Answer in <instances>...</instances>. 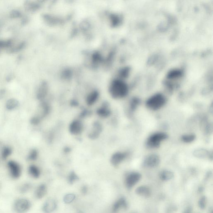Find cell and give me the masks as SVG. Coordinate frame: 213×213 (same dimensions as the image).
I'll use <instances>...</instances> for the list:
<instances>
[{
  "instance_id": "obj_1",
  "label": "cell",
  "mask_w": 213,
  "mask_h": 213,
  "mask_svg": "<svg viewBox=\"0 0 213 213\" xmlns=\"http://www.w3.org/2000/svg\"><path fill=\"white\" fill-rule=\"evenodd\" d=\"M111 95L115 99L124 98L127 94L128 89L127 85L120 80L115 81L110 89Z\"/></svg>"
},
{
  "instance_id": "obj_2",
  "label": "cell",
  "mask_w": 213,
  "mask_h": 213,
  "mask_svg": "<svg viewBox=\"0 0 213 213\" xmlns=\"http://www.w3.org/2000/svg\"><path fill=\"white\" fill-rule=\"evenodd\" d=\"M166 98L163 95L158 93L149 98L146 105L148 108L153 110L160 109L166 103Z\"/></svg>"
},
{
  "instance_id": "obj_3",
  "label": "cell",
  "mask_w": 213,
  "mask_h": 213,
  "mask_svg": "<svg viewBox=\"0 0 213 213\" xmlns=\"http://www.w3.org/2000/svg\"><path fill=\"white\" fill-rule=\"evenodd\" d=\"M31 203L26 198H19L14 204V209L16 213L27 212L31 207Z\"/></svg>"
},
{
  "instance_id": "obj_4",
  "label": "cell",
  "mask_w": 213,
  "mask_h": 213,
  "mask_svg": "<svg viewBox=\"0 0 213 213\" xmlns=\"http://www.w3.org/2000/svg\"><path fill=\"white\" fill-rule=\"evenodd\" d=\"M167 134L163 132L154 133L147 139V145L148 147L152 148L158 147L161 142L167 138Z\"/></svg>"
},
{
  "instance_id": "obj_5",
  "label": "cell",
  "mask_w": 213,
  "mask_h": 213,
  "mask_svg": "<svg viewBox=\"0 0 213 213\" xmlns=\"http://www.w3.org/2000/svg\"><path fill=\"white\" fill-rule=\"evenodd\" d=\"M8 166L11 176L14 179H17L20 177L21 170L20 166L16 162L11 161L8 162Z\"/></svg>"
},
{
  "instance_id": "obj_6",
  "label": "cell",
  "mask_w": 213,
  "mask_h": 213,
  "mask_svg": "<svg viewBox=\"0 0 213 213\" xmlns=\"http://www.w3.org/2000/svg\"><path fill=\"white\" fill-rule=\"evenodd\" d=\"M141 174L137 173H133L129 174L126 179L125 183L127 187L131 188L140 181Z\"/></svg>"
},
{
  "instance_id": "obj_7",
  "label": "cell",
  "mask_w": 213,
  "mask_h": 213,
  "mask_svg": "<svg viewBox=\"0 0 213 213\" xmlns=\"http://www.w3.org/2000/svg\"><path fill=\"white\" fill-rule=\"evenodd\" d=\"M160 163V158L157 155L151 154L144 160V165L148 167L154 168L157 166Z\"/></svg>"
},
{
  "instance_id": "obj_8",
  "label": "cell",
  "mask_w": 213,
  "mask_h": 213,
  "mask_svg": "<svg viewBox=\"0 0 213 213\" xmlns=\"http://www.w3.org/2000/svg\"><path fill=\"white\" fill-rule=\"evenodd\" d=\"M83 126L81 121L76 120L73 121L69 126V132L74 135H78L82 132Z\"/></svg>"
},
{
  "instance_id": "obj_9",
  "label": "cell",
  "mask_w": 213,
  "mask_h": 213,
  "mask_svg": "<svg viewBox=\"0 0 213 213\" xmlns=\"http://www.w3.org/2000/svg\"><path fill=\"white\" fill-rule=\"evenodd\" d=\"M127 154L125 152H118L113 154L111 157V162L114 165H118L126 158Z\"/></svg>"
},
{
  "instance_id": "obj_10",
  "label": "cell",
  "mask_w": 213,
  "mask_h": 213,
  "mask_svg": "<svg viewBox=\"0 0 213 213\" xmlns=\"http://www.w3.org/2000/svg\"><path fill=\"white\" fill-rule=\"evenodd\" d=\"M56 207V203L53 199H49L44 204L43 211L45 213H50L53 211Z\"/></svg>"
},
{
  "instance_id": "obj_11",
  "label": "cell",
  "mask_w": 213,
  "mask_h": 213,
  "mask_svg": "<svg viewBox=\"0 0 213 213\" xmlns=\"http://www.w3.org/2000/svg\"><path fill=\"white\" fill-rule=\"evenodd\" d=\"M47 193V187L46 185L42 184L37 186L35 192V196L37 199H41L46 195Z\"/></svg>"
},
{
  "instance_id": "obj_12",
  "label": "cell",
  "mask_w": 213,
  "mask_h": 213,
  "mask_svg": "<svg viewBox=\"0 0 213 213\" xmlns=\"http://www.w3.org/2000/svg\"><path fill=\"white\" fill-rule=\"evenodd\" d=\"M127 206L126 202L124 198H121L116 202L112 208V213H117L121 208H125Z\"/></svg>"
},
{
  "instance_id": "obj_13",
  "label": "cell",
  "mask_w": 213,
  "mask_h": 213,
  "mask_svg": "<svg viewBox=\"0 0 213 213\" xmlns=\"http://www.w3.org/2000/svg\"><path fill=\"white\" fill-rule=\"evenodd\" d=\"M28 172L30 175L34 178L37 179L40 176V171L39 169L35 165H31L30 166Z\"/></svg>"
},
{
  "instance_id": "obj_14",
  "label": "cell",
  "mask_w": 213,
  "mask_h": 213,
  "mask_svg": "<svg viewBox=\"0 0 213 213\" xmlns=\"http://www.w3.org/2000/svg\"><path fill=\"white\" fill-rule=\"evenodd\" d=\"M98 92H94L88 95L87 98V104L89 105H92L95 103L98 100Z\"/></svg>"
},
{
  "instance_id": "obj_15",
  "label": "cell",
  "mask_w": 213,
  "mask_h": 213,
  "mask_svg": "<svg viewBox=\"0 0 213 213\" xmlns=\"http://www.w3.org/2000/svg\"><path fill=\"white\" fill-rule=\"evenodd\" d=\"M98 115L102 118H106L110 115V110L106 105H103L98 109L97 111Z\"/></svg>"
},
{
  "instance_id": "obj_16",
  "label": "cell",
  "mask_w": 213,
  "mask_h": 213,
  "mask_svg": "<svg viewBox=\"0 0 213 213\" xmlns=\"http://www.w3.org/2000/svg\"><path fill=\"white\" fill-rule=\"evenodd\" d=\"M136 192L137 194L141 196H148L150 194V191L148 187L146 186H141L136 189Z\"/></svg>"
},
{
  "instance_id": "obj_17",
  "label": "cell",
  "mask_w": 213,
  "mask_h": 213,
  "mask_svg": "<svg viewBox=\"0 0 213 213\" xmlns=\"http://www.w3.org/2000/svg\"><path fill=\"white\" fill-rule=\"evenodd\" d=\"M182 75V72L179 69H174L171 70L168 73L167 78L169 79H176L179 78Z\"/></svg>"
},
{
  "instance_id": "obj_18",
  "label": "cell",
  "mask_w": 213,
  "mask_h": 213,
  "mask_svg": "<svg viewBox=\"0 0 213 213\" xmlns=\"http://www.w3.org/2000/svg\"><path fill=\"white\" fill-rule=\"evenodd\" d=\"M18 105V101L16 99L12 98L8 100L6 103V108L9 110H12L17 108Z\"/></svg>"
},
{
  "instance_id": "obj_19",
  "label": "cell",
  "mask_w": 213,
  "mask_h": 213,
  "mask_svg": "<svg viewBox=\"0 0 213 213\" xmlns=\"http://www.w3.org/2000/svg\"><path fill=\"white\" fill-rule=\"evenodd\" d=\"M173 176H174V174L172 172L169 171H163L160 174V178L164 181L169 180L172 179Z\"/></svg>"
},
{
  "instance_id": "obj_20",
  "label": "cell",
  "mask_w": 213,
  "mask_h": 213,
  "mask_svg": "<svg viewBox=\"0 0 213 213\" xmlns=\"http://www.w3.org/2000/svg\"><path fill=\"white\" fill-rule=\"evenodd\" d=\"M25 9L27 11H34L37 9L38 5L37 4H35L33 2L27 1L25 3Z\"/></svg>"
},
{
  "instance_id": "obj_21",
  "label": "cell",
  "mask_w": 213,
  "mask_h": 213,
  "mask_svg": "<svg viewBox=\"0 0 213 213\" xmlns=\"http://www.w3.org/2000/svg\"><path fill=\"white\" fill-rule=\"evenodd\" d=\"M46 87L45 84H43L39 88L37 92V97L38 99H42L46 96Z\"/></svg>"
},
{
  "instance_id": "obj_22",
  "label": "cell",
  "mask_w": 213,
  "mask_h": 213,
  "mask_svg": "<svg viewBox=\"0 0 213 213\" xmlns=\"http://www.w3.org/2000/svg\"><path fill=\"white\" fill-rule=\"evenodd\" d=\"M196 136L195 134H186L183 135L182 137V140L185 143H190L195 140Z\"/></svg>"
},
{
  "instance_id": "obj_23",
  "label": "cell",
  "mask_w": 213,
  "mask_h": 213,
  "mask_svg": "<svg viewBox=\"0 0 213 213\" xmlns=\"http://www.w3.org/2000/svg\"><path fill=\"white\" fill-rule=\"evenodd\" d=\"M31 187V185L28 183H25L20 186L19 191L21 194H25L29 191Z\"/></svg>"
},
{
  "instance_id": "obj_24",
  "label": "cell",
  "mask_w": 213,
  "mask_h": 213,
  "mask_svg": "<svg viewBox=\"0 0 213 213\" xmlns=\"http://www.w3.org/2000/svg\"><path fill=\"white\" fill-rule=\"evenodd\" d=\"M140 100L139 98H133L131 100L130 102V109L132 111H134L137 108L138 106L140 104Z\"/></svg>"
},
{
  "instance_id": "obj_25",
  "label": "cell",
  "mask_w": 213,
  "mask_h": 213,
  "mask_svg": "<svg viewBox=\"0 0 213 213\" xmlns=\"http://www.w3.org/2000/svg\"><path fill=\"white\" fill-rule=\"evenodd\" d=\"M12 150L10 147H5L3 149L2 152V157L4 160H5L10 155Z\"/></svg>"
},
{
  "instance_id": "obj_26",
  "label": "cell",
  "mask_w": 213,
  "mask_h": 213,
  "mask_svg": "<svg viewBox=\"0 0 213 213\" xmlns=\"http://www.w3.org/2000/svg\"><path fill=\"white\" fill-rule=\"evenodd\" d=\"M12 41L11 40H0V48L4 47H10L12 46Z\"/></svg>"
},
{
  "instance_id": "obj_27",
  "label": "cell",
  "mask_w": 213,
  "mask_h": 213,
  "mask_svg": "<svg viewBox=\"0 0 213 213\" xmlns=\"http://www.w3.org/2000/svg\"><path fill=\"white\" fill-rule=\"evenodd\" d=\"M25 43L23 42L21 43L15 47L12 48L10 50V51L11 53L17 52H18L19 51L23 49L24 47H25Z\"/></svg>"
},
{
  "instance_id": "obj_28",
  "label": "cell",
  "mask_w": 213,
  "mask_h": 213,
  "mask_svg": "<svg viewBox=\"0 0 213 213\" xmlns=\"http://www.w3.org/2000/svg\"><path fill=\"white\" fill-rule=\"evenodd\" d=\"M21 12L15 10L12 11L10 14V16L11 18H18L21 17Z\"/></svg>"
},
{
  "instance_id": "obj_29",
  "label": "cell",
  "mask_w": 213,
  "mask_h": 213,
  "mask_svg": "<svg viewBox=\"0 0 213 213\" xmlns=\"http://www.w3.org/2000/svg\"><path fill=\"white\" fill-rule=\"evenodd\" d=\"M37 151L35 150H33L31 151L28 157V158L31 160H35L37 158Z\"/></svg>"
},
{
  "instance_id": "obj_30",
  "label": "cell",
  "mask_w": 213,
  "mask_h": 213,
  "mask_svg": "<svg viewBox=\"0 0 213 213\" xmlns=\"http://www.w3.org/2000/svg\"><path fill=\"white\" fill-rule=\"evenodd\" d=\"M75 196L73 195L69 194L66 195L65 197L64 200L65 202L66 203H69L75 199Z\"/></svg>"
},
{
  "instance_id": "obj_31",
  "label": "cell",
  "mask_w": 213,
  "mask_h": 213,
  "mask_svg": "<svg viewBox=\"0 0 213 213\" xmlns=\"http://www.w3.org/2000/svg\"><path fill=\"white\" fill-rule=\"evenodd\" d=\"M206 197L204 196L202 197L199 200V207L202 208H204L205 207L206 204Z\"/></svg>"
},
{
  "instance_id": "obj_32",
  "label": "cell",
  "mask_w": 213,
  "mask_h": 213,
  "mask_svg": "<svg viewBox=\"0 0 213 213\" xmlns=\"http://www.w3.org/2000/svg\"><path fill=\"white\" fill-rule=\"evenodd\" d=\"M78 179V178L77 177V176H76V174H74V173H72V174H70V176H69L68 180H69V182L72 184V183H73L76 180Z\"/></svg>"
},
{
  "instance_id": "obj_33",
  "label": "cell",
  "mask_w": 213,
  "mask_h": 213,
  "mask_svg": "<svg viewBox=\"0 0 213 213\" xmlns=\"http://www.w3.org/2000/svg\"><path fill=\"white\" fill-rule=\"evenodd\" d=\"M40 121V119L39 118H38V117H34V118L31 119V123L32 124L36 125V124H38Z\"/></svg>"
},
{
  "instance_id": "obj_34",
  "label": "cell",
  "mask_w": 213,
  "mask_h": 213,
  "mask_svg": "<svg viewBox=\"0 0 213 213\" xmlns=\"http://www.w3.org/2000/svg\"><path fill=\"white\" fill-rule=\"evenodd\" d=\"M87 192V187L85 186H84L83 187H82V193H84V194H85V193H86Z\"/></svg>"
}]
</instances>
